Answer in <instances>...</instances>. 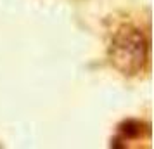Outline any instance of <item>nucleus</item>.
<instances>
[{
	"mask_svg": "<svg viewBox=\"0 0 154 149\" xmlns=\"http://www.w3.org/2000/svg\"><path fill=\"white\" fill-rule=\"evenodd\" d=\"M111 64L126 76L139 75L149 59V40L144 31L132 24H123L112 35L109 45Z\"/></svg>",
	"mask_w": 154,
	"mask_h": 149,
	"instance_id": "f257e3e1",
	"label": "nucleus"
},
{
	"mask_svg": "<svg viewBox=\"0 0 154 149\" xmlns=\"http://www.w3.org/2000/svg\"><path fill=\"white\" fill-rule=\"evenodd\" d=\"M119 132L125 137H139V135H142V123L135 120H128L119 127Z\"/></svg>",
	"mask_w": 154,
	"mask_h": 149,
	"instance_id": "f03ea898",
	"label": "nucleus"
}]
</instances>
